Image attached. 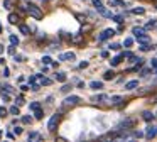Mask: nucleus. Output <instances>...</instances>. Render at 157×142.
Here are the masks:
<instances>
[{
    "label": "nucleus",
    "mask_w": 157,
    "mask_h": 142,
    "mask_svg": "<svg viewBox=\"0 0 157 142\" xmlns=\"http://www.w3.org/2000/svg\"><path fill=\"white\" fill-rule=\"evenodd\" d=\"M25 12L29 14L31 17H34V19H42V12H41V9H39L36 3H27L25 5Z\"/></svg>",
    "instance_id": "1"
},
{
    "label": "nucleus",
    "mask_w": 157,
    "mask_h": 142,
    "mask_svg": "<svg viewBox=\"0 0 157 142\" xmlns=\"http://www.w3.org/2000/svg\"><path fill=\"white\" fill-rule=\"evenodd\" d=\"M59 122H61V113H54L51 118H49V122H48V128L51 132H54L56 128H58Z\"/></svg>",
    "instance_id": "2"
},
{
    "label": "nucleus",
    "mask_w": 157,
    "mask_h": 142,
    "mask_svg": "<svg viewBox=\"0 0 157 142\" xmlns=\"http://www.w3.org/2000/svg\"><path fill=\"white\" fill-rule=\"evenodd\" d=\"M81 101V98L76 97V95H71V97H66L64 101H63V108H68V107H75Z\"/></svg>",
    "instance_id": "3"
},
{
    "label": "nucleus",
    "mask_w": 157,
    "mask_h": 142,
    "mask_svg": "<svg viewBox=\"0 0 157 142\" xmlns=\"http://www.w3.org/2000/svg\"><path fill=\"white\" fill-rule=\"evenodd\" d=\"M145 137L147 139L157 137V125H149V127L145 128Z\"/></svg>",
    "instance_id": "4"
},
{
    "label": "nucleus",
    "mask_w": 157,
    "mask_h": 142,
    "mask_svg": "<svg viewBox=\"0 0 157 142\" xmlns=\"http://www.w3.org/2000/svg\"><path fill=\"white\" fill-rule=\"evenodd\" d=\"M112 36H115V30H113V29H105L98 36V41H106V39H110Z\"/></svg>",
    "instance_id": "5"
},
{
    "label": "nucleus",
    "mask_w": 157,
    "mask_h": 142,
    "mask_svg": "<svg viewBox=\"0 0 157 142\" xmlns=\"http://www.w3.org/2000/svg\"><path fill=\"white\" fill-rule=\"evenodd\" d=\"M123 57H125V53H122V54H118V56H115L113 59H110V64H112V66H118Z\"/></svg>",
    "instance_id": "6"
},
{
    "label": "nucleus",
    "mask_w": 157,
    "mask_h": 142,
    "mask_svg": "<svg viewBox=\"0 0 157 142\" xmlns=\"http://www.w3.org/2000/svg\"><path fill=\"white\" fill-rule=\"evenodd\" d=\"M75 53H64V54H59V61H73L75 59Z\"/></svg>",
    "instance_id": "7"
},
{
    "label": "nucleus",
    "mask_w": 157,
    "mask_h": 142,
    "mask_svg": "<svg viewBox=\"0 0 157 142\" xmlns=\"http://www.w3.org/2000/svg\"><path fill=\"white\" fill-rule=\"evenodd\" d=\"M137 86H139V81H137V80H132V81H127V83H125V90H128V91L135 90Z\"/></svg>",
    "instance_id": "8"
},
{
    "label": "nucleus",
    "mask_w": 157,
    "mask_h": 142,
    "mask_svg": "<svg viewBox=\"0 0 157 142\" xmlns=\"http://www.w3.org/2000/svg\"><path fill=\"white\" fill-rule=\"evenodd\" d=\"M93 5H95V9L98 10L100 14H105L106 10H105V7H103V3L100 2V0H93Z\"/></svg>",
    "instance_id": "9"
},
{
    "label": "nucleus",
    "mask_w": 157,
    "mask_h": 142,
    "mask_svg": "<svg viewBox=\"0 0 157 142\" xmlns=\"http://www.w3.org/2000/svg\"><path fill=\"white\" fill-rule=\"evenodd\" d=\"M132 32L135 34V37H142V36H145V29H144V27H133Z\"/></svg>",
    "instance_id": "10"
},
{
    "label": "nucleus",
    "mask_w": 157,
    "mask_h": 142,
    "mask_svg": "<svg viewBox=\"0 0 157 142\" xmlns=\"http://www.w3.org/2000/svg\"><path fill=\"white\" fill-rule=\"evenodd\" d=\"M90 88H91V90H101L103 83L101 81H91V83H90Z\"/></svg>",
    "instance_id": "11"
},
{
    "label": "nucleus",
    "mask_w": 157,
    "mask_h": 142,
    "mask_svg": "<svg viewBox=\"0 0 157 142\" xmlns=\"http://www.w3.org/2000/svg\"><path fill=\"white\" fill-rule=\"evenodd\" d=\"M154 117H155V115H154L152 112H149V110H145V112L142 113V118H144V120H147V122H150Z\"/></svg>",
    "instance_id": "12"
},
{
    "label": "nucleus",
    "mask_w": 157,
    "mask_h": 142,
    "mask_svg": "<svg viewBox=\"0 0 157 142\" xmlns=\"http://www.w3.org/2000/svg\"><path fill=\"white\" fill-rule=\"evenodd\" d=\"M110 101H112L113 105H120V103L123 101V97H120V95H115V97L110 98Z\"/></svg>",
    "instance_id": "13"
},
{
    "label": "nucleus",
    "mask_w": 157,
    "mask_h": 142,
    "mask_svg": "<svg viewBox=\"0 0 157 142\" xmlns=\"http://www.w3.org/2000/svg\"><path fill=\"white\" fill-rule=\"evenodd\" d=\"M132 125H133V120H132V118H128V120H123L122 124L118 125V128H123V127L128 128V127H132Z\"/></svg>",
    "instance_id": "14"
},
{
    "label": "nucleus",
    "mask_w": 157,
    "mask_h": 142,
    "mask_svg": "<svg viewBox=\"0 0 157 142\" xmlns=\"http://www.w3.org/2000/svg\"><path fill=\"white\" fill-rule=\"evenodd\" d=\"M19 29H21V32L24 34V36H29V34H31V27L25 26V24H21V27H19Z\"/></svg>",
    "instance_id": "15"
},
{
    "label": "nucleus",
    "mask_w": 157,
    "mask_h": 142,
    "mask_svg": "<svg viewBox=\"0 0 157 142\" xmlns=\"http://www.w3.org/2000/svg\"><path fill=\"white\" fill-rule=\"evenodd\" d=\"M105 100H108L106 95H98V97H93L91 98V101H95V103H98V101H105Z\"/></svg>",
    "instance_id": "16"
},
{
    "label": "nucleus",
    "mask_w": 157,
    "mask_h": 142,
    "mask_svg": "<svg viewBox=\"0 0 157 142\" xmlns=\"http://www.w3.org/2000/svg\"><path fill=\"white\" fill-rule=\"evenodd\" d=\"M113 78H115V73H113L112 69L105 71V74H103V80H113Z\"/></svg>",
    "instance_id": "17"
},
{
    "label": "nucleus",
    "mask_w": 157,
    "mask_h": 142,
    "mask_svg": "<svg viewBox=\"0 0 157 142\" xmlns=\"http://www.w3.org/2000/svg\"><path fill=\"white\" fill-rule=\"evenodd\" d=\"M17 20H19L17 14H9V22L10 24H17Z\"/></svg>",
    "instance_id": "18"
},
{
    "label": "nucleus",
    "mask_w": 157,
    "mask_h": 142,
    "mask_svg": "<svg viewBox=\"0 0 157 142\" xmlns=\"http://www.w3.org/2000/svg\"><path fill=\"white\" fill-rule=\"evenodd\" d=\"M9 113H12V115H21V112H19V105H17V107H10Z\"/></svg>",
    "instance_id": "19"
},
{
    "label": "nucleus",
    "mask_w": 157,
    "mask_h": 142,
    "mask_svg": "<svg viewBox=\"0 0 157 142\" xmlns=\"http://www.w3.org/2000/svg\"><path fill=\"white\" fill-rule=\"evenodd\" d=\"M56 80L58 81H66V73H56Z\"/></svg>",
    "instance_id": "20"
},
{
    "label": "nucleus",
    "mask_w": 157,
    "mask_h": 142,
    "mask_svg": "<svg viewBox=\"0 0 157 142\" xmlns=\"http://www.w3.org/2000/svg\"><path fill=\"white\" fill-rule=\"evenodd\" d=\"M10 44H12V46H17V44H19V37L12 34V36H10Z\"/></svg>",
    "instance_id": "21"
},
{
    "label": "nucleus",
    "mask_w": 157,
    "mask_h": 142,
    "mask_svg": "<svg viewBox=\"0 0 157 142\" xmlns=\"http://www.w3.org/2000/svg\"><path fill=\"white\" fill-rule=\"evenodd\" d=\"M132 44H133V39H132V37H127L125 42H123V46H125V47H130Z\"/></svg>",
    "instance_id": "22"
},
{
    "label": "nucleus",
    "mask_w": 157,
    "mask_h": 142,
    "mask_svg": "<svg viewBox=\"0 0 157 142\" xmlns=\"http://www.w3.org/2000/svg\"><path fill=\"white\" fill-rule=\"evenodd\" d=\"M39 108H41V105H39L37 101H32V103H31V110L36 112V110H39Z\"/></svg>",
    "instance_id": "23"
},
{
    "label": "nucleus",
    "mask_w": 157,
    "mask_h": 142,
    "mask_svg": "<svg viewBox=\"0 0 157 142\" xmlns=\"http://www.w3.org/2000/svg\"><path fill=\"white\" fill-rule=\"evenodd\" d=\"M132 12H133V14H139V15H142V14H145V9H142V7H139V9H133Z\"/></svg>",
    "instance_id": "24"
},
{
    "label": "nucleus",
    "mask_w": 157,
    "mask_h": 142,
    "mask_svg": "<svg viewBox=\"0 0 157 142\" xmlns=\"http://www.w3.org/2000/svg\"><path fill=\"white\" fill-rule=\"evenodd\" d=\"M2 91H7V93H10V91H12V86H10V85H2Z\"/></svg>",
    "instance_id": "25"
},
{
    "label": "nucleus",
    "mask_w": 157,
    "mask_h": 142,
    "mask_svg": "<svg viewBox=\"0 0 157 142\" xmlns=\"http://www.w3.org/2000/svg\"><path fill=\"white\" fill-rule=\"evenodd\" d=\"M34 139H39L37 132H31V134H29V140H34Z\"/></svg>",
    "instance_id": "26"
},
{
    "label": "nucleus",
    "mask_w": 157,
    "mask_h": 142,
    "mask_svg": "<svg viewBox=\"0 0 157 142\" xmlns=\"http://www.w3.org/2000/svg\"><path fill=\"white\" fill-rule=\"evenodd\" d=\"M150 49H154V47L149 46V44H142V46H140V51H150Z\"/></svg>",
    "instance_id": "27"
},
{
    "label": "nucleus",
    "mask_w": 157,
    "mask_h": 142,
    "mask_svg": "<svg viewBox=\"0 0 157 142\" xmlns=\"http://www.w3.org/2000/svg\"><path fill=\"white\" fill-rule=\"evenodd\" d=\"M22 122H24V124H32V117L25 115V117H22Z\"/></svg>",
    "instance_id": "28"
},
{
    "label": "nucleus",
    "mask_w": 157,
    "mask_h": 142,
    "mask_svg": "<svg viewBox=\"0 0 157 142\" xmlns=\"http://www.w3.org/2000/svg\"><path fill=\"white\" fill-rule=\"evenodd\" d=\"M155 26H157V19H152L147 22V27H155Z\"/></svg>",
    "instance_id": "29"
},
{
    "label": "nucleus",
    "mask_w": 157,
    "mask_h": 142,
    "mask_svg": "<svg viewBox=\"0 0 157 142\" xmlns=\"http://www.w3.org/2000/svg\"><path fill=\"white\" fill-rule=\"evenodd\" d=\"M15 103H17L19 107H21V105H24V103H25V101H24V98H22V97H17V98H15Z\"/></svg>",
    "instance_id": "30"
},
{
    "label": "nucleus",
    "mask_w": 157,
    "mask_h": 142,
    "mask_svg": "<svg viewBox=\"0 0 157 142\" xmlns=\"http://www.w3.org/2000/svg\"><path fill=\"white\" fill-rule=\"evenodd\" d=\"M0 117L4 118V117H7V110H5L4 107H0Z\"/></svg>",
    "instance_id": "31"
},
{
    "label": "nucleus",
    "mask_w": 157,
    "mask_h": 142,
    "mask_svg": "<svg viewBox=\"0 0 157 142\" xmlns=\"http://www.w3.org/2000/svg\"><path fill=\"white\" fill-rule=\"evenodd\" d=\"M51 57H49V56H44V57H42V63H44V64H51Z\"/></svg>",
    "instance_id": "32"
},
{
    "label": "nucleus",
    "mask_w": 157,
    "mask_h": 142,
    "mask_svg": "<svg viewBox=\"0 0 157 142\" xmlns=\"http://www.w3.org/2000/svg\"><path fill=\"white\" fill-rule=\"evenodd\" d=\"M108 49H113V51H118L120 49V44H110Z\"/></svg>",
    "instance_id": "33"
},
{
    "label": "nucleus",
    "mask_w": 157,
    "mask_h": 142,
    "mask_svg": "<svg viewBox=\"0 0 157 142\" xmlns=\"http://www.w3.org/2000/svg\"><path fill=\"white\" fill-rule=\"evenodd\" d=\"M36 118H37V120H41V118H42V112H41V108H39V110H36Z\"/></svg>",
    "instance_id": "34"
},
{
    "label": "nucleus",
    "mask_w": 157,
    "mask_h": 142,
    "mask_svg": "<svg viewBox=\"0 0 157 142\" xmlns=\"http://www.w3.org/2000/svg\"><path fill=\"white\" fill-rule=\"evenodd\" d=\"M10 0H4V9H10Z\"/></svg>",
    "instance_id": "35"
},
{
    "label": "nucleus",
    "mask_w": 157,
    "mask_h": 142,
    "mask_svg": "<svg viewBox=\"0 0 157 142\" xmlns=\"http://www.w3.org/2000/svg\"><path fill=\"white\" fill-rule=\"evenodd\" d=\"M14 134L21 135V134H22V128H21V127H15V128H14Z\"/></svg>",
    "instance_id": "36"
},
{
    "label": "nucleus",
    "mask_w": 157,
    "mask_h": 142,
    "mask_svg": "<svg viewBox=\"0 0 157 142\" xmlns=\"http://www.w3.org/2000/svg\"><path fill=\"white\" fill-rule=\"evenodd\" d=\"M142 135H145V134H142V132H133V137H142Z\"/></svg>",
    "instance_id": "37"
},
{
    "label": "nucleus",
    "mask_w": 157,
    "mask_h": 142,
    "mask_svg": "<svg viewBox=\"0 0 157 142\" xmlns=\"http://www.w3.org/2000/svg\"><path fill=\"white\" fill-rule=\"evenodd\" d=\"M150 73V69H142V76H147Z\"/></svg>",
    "instance_id": "38"
},
{
    "label": "nucleus",
    "mask_w": 157,
    "mask_h": 142,
    "mask_svg": "<svg viewBox=\"0 0 157 142\" xmlns=\"http://www.w3.org/2000/svg\"><path fill=\"white\" fill-rule=\"evenodd\" d=\"M61 91H64V93H66V91H69V86H68V85H64V86L61 88Z\"/></svg>",
    "instance_id": "39"
},
{
    "label": "nucleus",
    "mask_w": 157,
    "mask_h": 142,
    "mask_svg": "<svg viewBox=\"0 0 157 142\" xmlns=\"http://www.w3.org/2000/svg\"><path fill=\"white\" fill-rule=\"evenodd\" d=\"M113 19H115V22H118V24H120V22H122V17H120V15H117V17H113Z\"/></svg>",
    "instance_id": "40"
},
{
    "label": "nucleus",
    "mask_w": 157,
    "mask_h": 142,
    "mask_svg": "<svg viewBox=\"0 0 157 142\" xmlns=\"http://www.w3.org/2000/svg\"><path fill=\"white\" fill-rule=\"evenodd\" d=\"M86 66H88V61H83V63L79 64V68H86Z\"/></svg>",
    "instance_id": "41"
},
{
    "label": "nucleus",
    "mask_w": 157,
    "mask_h": 142,
    "mask_svg": "<svg viewBox=\"0 0 157 142\" xmlns=\"http://www.w3.org/2000/svg\"><path fill=\"white\" fill-rule=\"evenodd\" d=\"M21 90H22V91H27V90H29V86H25V85H22V86H21Z\"/></svg>",
    "instance_id": "42"
},
{
    "label": "nucleus",
    "mask_w": 157,
    "mask_h": 142,
    "mask_svg": "<svg viewBox=\"0 0 157 142\" xmlns=\"http://www.w3.org/2000/svg\"><path fill=\"white\" fill-rule=\"evenodd\" d=\"M150 64H152L154 68H157V59H152V63H150Z\"/></svg>",
    "instance_id": "43"
},
{
    "label": "nucleus",
    "mask_w": 157,
    "mask_h": 142,
    "mask_svg": "<svg viewBox=\"0 0 157 142\" xmlns=\"http://www.w3.org/2000/svg\"><path fill=\"white\" fill-rule=\"evenodd\" d=\"M0 32H2V24H0Z\"/></svg>",
    "instance_id": "44"
},
{
    "label": "nucleus",
    "mask_w": 157,
    "mask_h": 142,
    "mask_svg": "<svg viewBox=\"0 0 157 142\" xmlns=\"http://www.w3.org/2000/svg\"><path fill=\"white\" fill-rule=\"evenodd\" d=\"M42 2H49V0H42Z\"/></svg>",
    "instance_id": "45"
},
{
    "label": "nucleus",
    "mask_w": 157,
    "mask_h": 142,
    "mask_svg": "<svg viewBox=\"0 0 157 142\" xmlns=\"http://www.w3.org/2000/svg\"><path fill=\"white\" fill-rule=\"evenodd\" d=\"M155 115H157V112H155Z\"/></svg>",
    "instance_id": "46"
}]
</instances>
